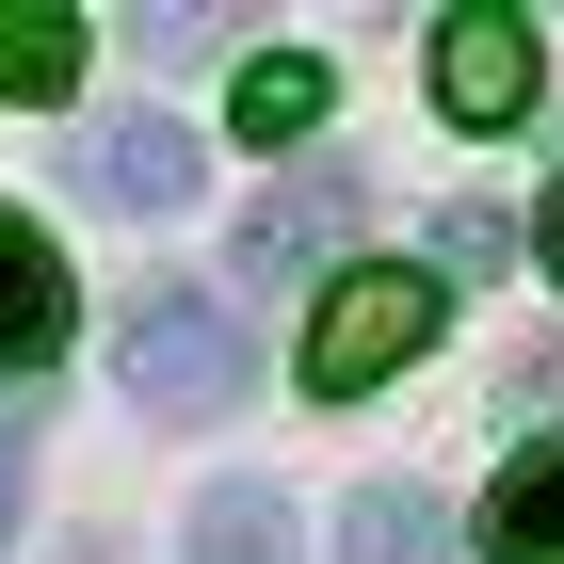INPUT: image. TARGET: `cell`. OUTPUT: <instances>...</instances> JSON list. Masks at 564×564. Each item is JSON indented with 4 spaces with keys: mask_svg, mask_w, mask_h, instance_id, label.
Wrapping results in <instances>:
<instances>
[{
    "mask_svg": "<svg viewBox=\"0 0 564 564\" xmlns=\"http://www.w3.org/2000/svg\"><path fill=\"white\" fill-rule=\"evenodd\" d=\"M435 323H452V274H435V259H355L339 291L306 306V355H291V371H306L323 403H371L388 371L435 355Z\"/></svg>",
    "mask_w": 564,
    "mask_h": 564,
    "instance_id": "obj_1",
    "label": "cell"
},
{
    "mask_svg": "<svg viewBox=\"0 0 564 564\" xmlns=\"http://www.w3.org/2000/svg\"><path fill=\"white\" fill-rule=\"evenodd\" d=\"M113 388H130L145 420H226V403L259 388V339H242L226 291H145L130 339H113Z\"/></svg>",
    "mask_w": 564,
    "mask_h": 564,
    "instance_id": "obj_2",
    "label": "cell"
},
{
    "mask_svg": "<svg viewBox=\"0 0 564 564\" xmlns=\"http://www.w3.org/2000/svg\"><path fill=\"white\" fill-rule=\"evenodd\" d=\"M355 226H371V177H355V162H291L259 210H242L226 274H242V291H291V274H323V259H339Z\"/></svg>",
    "mask_w": 564,
    "mask_h": 564,
    "instance_id": "obj_3",
    "label": "cell"
},
{
    "mask_svg": "<svg viewBox=\"0 0 564 564\" xmlns=\"http://www.w3.org/2000/svg\"><path fill=\"white\" fill-rule=\"evenodd\" d=\"M420 82H435V113H452V130H517L549 65H532V17H500V0H484V17H435Z\"/></svg>",
    "mask_w": 564,
    "mask_h": 564,
    "instance_id": "obj_4",
    "label": "cell"
},
{
    "mask_svg": "<svg viewBox=\"0 0 564 564\" xmlns=\"http://www.w3.org/2000/svg\"><path fill=\"white\" fill-rule=\"evenodd\" d=\"M97 194V210H194V177H210V145L177 130V113H82V162H65Z\"/></svg>",
    "mask_w": 564,
    "mask_h": 564,
    "instance_id": "obj_5",
    "label": "cell"
},
{
    "mask_svg": "<svg viewBox=\"0 0 564 564\" xmlns=\"http://www.w3.org/2000/svg\"><path fill=\"white\" fill-rule=\"evenodd\" d=\"M65 323H82V306H65V242H48L33 210H0V371H48Z\"/></svg>",
    "mask_w": 564,
    "mask_h": 564,
    "instance_id": "obj_6",
    "label": "cell"
},
{
    "mask_svg": "<svg viewBox=\"0 0 564 564\" xmlns=\"http://www.w3.org/2000/svg\"><path fill=\"white\" fill-rule=\"evenodd\" d=\"M177 564H306V517H291V484L226 468L210 500H194V532H177Z\"/></svg>",
    "mask_w": 564,
    "mask_h": 564,
    "instance_id": "obj_7",
    "label": "cell"
},
{
    "mask_svg": "<svg viewBox=\"0 0 564 564\" xmlns=\"http://www.w3.org/2000/svg\"><path fill=\"white\" fill-rule=\"evenodd\" d=\"M484 564H564V435H532L484 484Z\"/></svg>",
    "mask_w": 564,
    "mask_h": 564,
    "instance_id": "obj_8",
    "label": "cell"
},
{
    "mask_svg": "<svg viewBox=\"0 0 564 564\" xmlns=\"http://www.w3.org/2000/svg\"><path fill=\"white\" fill-rule=\"evenodd\" d=\"M339 564H468V549H452V517L420 484H355L339 500Z\"/></svg>",
    "mask_w": 564,
    "mask_h": 564,
    "instance_id": "obj_9",
    "label": "cell"
},
{
    "mask_svg": "<svg viewBox=\"0 0 564 564\" xmlns=\"http://www.w3.org/2000/svg\"><path fill=\"white\" fill-rule=\"evenodd\" d=\"M226 113H242V145H306V130H323V48H259Z\"/></svg>",
    "mask_w": 564,
    "mask_h": 564,
    "instance_id": "obj_10",
    "label": "cell"
},
{
    "mask_svg": "<svg viewBox=\"0 0 564 564\" xmlns=\"http://www.w3.org/2000/svg\"><path fill=\"white\" fill-rule=\"evenodd\" d=\"M82 17H0V97H33V113H65L82 97Z\"/></svg>",
    "mask_w": 564,
    "mask_h": 564,
    "instance_id": "obj_11",
    "label": "cell"
},
{
    "mask_svg": "<svg viewBox=\"0 0 564 564\" xmlns=\"http://www.w3.org/2000/svg\"><path fill=\"white\" fill-rule=\"evenodd\" d=\"M435 274H500V210H452V226H435Z\"/></svg>",
    "mask_w": 564,
    "mask_h": 564,
    "instance_id": "obj_12",
    "label": "cell"
},
{
    "mask_svg": "<svg viewBox=\"0 0 564 564\" xmlns=\"http://www.w3.org/2000/svg\"><path fill=\"white\" fill-rule=\"evenodd\" d=\"M17 484H33V420L0 403V549H17Z\"/></svg>",
    "mask_w": 564,
    "mask_h": 564,
    "instance_id": "obj_13",
    "label": "cell"
},
{
    "mask_svg": "<svg viewBox=\"0 0 564 564\" xmlns=\"http://www.w3.org/2000/svg\"><path fill=\"white\" fill-rule=\"evenodd\" d=\"M532 242H549V274H564V177H549V210H532Z\"/></svg>",
    "mask_w": 564,
    "mask_h": 564,
    "instance_id": "obj_14",
    "label": "cell"
}]
</instances>
